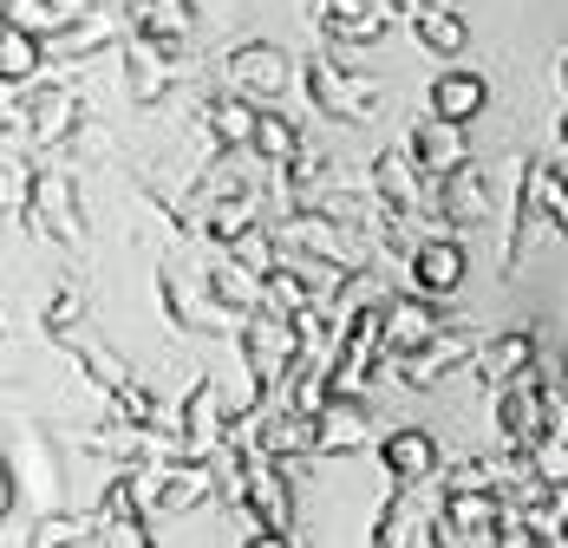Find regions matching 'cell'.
Returning <instances> with one entry per match:
<instances>
[{"mask_svg":"<svg viewBox=\"0 0 568 548\" xmlns=\"http://www.w3.org/2000/svg\"><path fill=\"white\" fill-rule=\"evenodd\" d=\"M301 85H307V105H321V118H341V124H373L379 105H386V92H379V79H366V72H353L346 53H314L301 65Z\"/></svg>","mask_w":568,"mask_h":548,"instance_id":"1","label":"cell"},{"mask_svg":"<svg viewBox=\"0 0 568 548\" xmlns=\"http://www.w3.org/2000/svg\"><path fill=\"white\" fill-rule=\"evenodd\" d=\"M235 346H242V366H248V385L262 392V398H275L282 379L301 366V339H294V321L275 314V307H255V314H242V327H235Z\"/></svg>","mask_w":568,"mask_h":548,"instance_id":"2","label":"cell"},{"mask_svg":"<svg viewBox=\"0 0 568 548\" xmlns=\"http://www.w3.org/2000/svg\"><path fill=\"white\" fill-rule=\"evenodd\" d=\"M20 124H27V144L33 151H65L85 131V105L65 85H27V99L7 92V138L13 144H20Z\"/></svg>","mask_w":568,"mask_h":548,"instance_id":"3","label":"cell"},{"mask_svg":"<svg viewBox=\"0 0 568 548\" xmlns=\"http://www.w3.org/2000/svg\"><path fill=\"white\" fill-rule=\"evenodd\" d=\"M275 229H282V248H287V255H314V262H327V268H341V274L373 268V242H366L359 229H346V222L321 216L314 203H307V210H287Z\"/></svg>","mask_w":568,"mask_h":548,"instance_id":"4","label":"cell"},{"mask_svg":"<svg viewBox=\"0 0 568 548\" xmlns=\"http://www.w3.org/2000/svg\"><path fill=\"white\" fill-rule=\"evenodd\" d=\"M27 229L47 235L53 248L79 255L85 248V216H79V183L65 170H33V203H27Z\"/></svg>","mask_w":568,"mask_h":548,"instance_id":"5","label":"cell"},{"mask_svg":"<svg viewBox=\"0 0 568 548\" xmlns=\"http://www.w3.org/2000/svg\"><path fill=\"white\" fill-rule=\"evenodd\" d=\"M490 425H497V444L504 450H536L542 444V432H549V398H542L536 366L490 392Z\"/></svg>","mask_w":568,"mask_h":548,"instance_id":"6","label":"cell"},{"mask_svg":"<svg viewBox=\"0 0 568 548\" xmlns=\"http://www.w3.org/2000/svg\"><path fill=\"white\" fill-rule=\"evenodd\" d=\"M118 59H124V99L138 111H158L171 99V85L183 79V47L144 40V33H131V40L118 47Z\"/></svg>","mask_w":568,"mask_h":548,"instance_id":"7","label":"cell"},{"mask_svg":"<svg viewBox=\"0 0 568 548\" xmlns=\"http://www.w3.org/2000/svg\"><path fill=\"white\" fill-rule=\"evenodd\" d=\"M223 79H229V92H242V99H255V105H275V99H287L294 59H287L275 40H235L223 53Z\"/></svg>","mask_w":568,"mask_h":548,"instance_id":"8","label":"cell"},{"mask_svg":"<svg viewBox=\"0 0 568 548\" xmlns=\"http://www.w3.org/2000/svg\"><path fill=\"white\" fill-rule=\"evenodd\" d=\"M477 346H484V333L470 327H445L432 346H418V353H405V359H393V379L412 385V392H432V385H445L457 373V366H470L477 359Z\"/></svg>","mask_w":568,"mask_h":548,"instance_id":"9","label":"cell"},{"mask_svg":"<svg viewBox=\"0 0 568 548\" xmlns=\"http://www.w3.org/2000/svg\"><path fill=\"white\" fill-rule=\"evenodd\" d=\"M438 503H445V490H432V484H398V490H386L366 548H412V536L438 516Z\"/></svg>","mask_w":568,"mask_h":548,"instance_id":"10","label":"cell"},{"mask_svg":"<svg viewBox=\"0 0 568 548\" xmlns=\"http://www.w3.org/2000/svg\"><path fill=\"white\" fill-rule=\"evenodd\" d=\"M314 27L327 33L334 53H359V47H379L393 13L379 0H314Z\"/></svg>","mask_w":568,"mask_h":548,"instance_id":"11","label":"cell"},{"mask_svg":"<svg viewBox=\"0 0 568 548\" xmlns=\"http://www.w3.org/2000/svg\"><path fill=\"white\" fill-rule=\"evenodd\" d=\"M229 432V412H223V385L203 379L183 392V405H176V444H183V457H210Z\"/></svg>","mask_w":568,"mask_h":548,"instance_id":"12","label":"cell"},{"mask_svg":"<svg viewBox=\"0 0 568 548\" xmlns=\"http://www.w3.org/2000/svg\"><path fill=\"white\" fill-rule=\"evenodd\" d=\"M248 522L294 536V490H287V470H282V457H268L262 444L248 450Z\"/></svg>","mask_w":568,"mask_h":548,"instance_id":"13","label":"cell"},{"mask_svg":"<svg viewBox=\"0 0 568 548\" xmlns=\"http://www.w3.org/2000/svg\"><path fill=\"white\" fill-rule=\"evenodd\" d=\"M379 470H386V490L398 484H438V438L425 425H398L379 438Z\"/></svg>","mask_w":568,"mask_h":548,"instance_id":"14","label":"cell"},{"mask_svg":"<svg viewBox=\"0 0 568 548\" xmlns=\"http://www.w3.org/2000/svg\"><path fill=\"white\" fill-rule=\"evenodd\" d=\"M445 333V321H438V301L432 294H386V366L393 359H405V353H418V346H432Z\"/></svg>","mask_w":568,"mask_h":548,"instance_id":"15","label":"cell"},{"mask_svg":"<svg viewBox=\"0 0 568 548\" xmlns=\"http://www.w3.org/2000/svg\"><path fill=\"white\" fill-rule=\"evenodd\" d=\"M158 294H164V321H171L176 333H216V339H235V327H242L229 307H216V301H196V294L183 287L176 262H164V268H158Z\"/></svg>","mask_w":568,"mask_h":548,"instance_id":"16","label":"cell"},{"mask_svg":"<svg viewBox=\"0 0 568 548\" xmlns=\"http://www.w3.org/2000/svg\"><path fill=\"white\" fill-rule=\"evenodd\" d=\"M196 124L210 138V151H255V124H262V105L242 99V92H210L196 105Z\"/></svg>","mask_w":568,"mask_h":548,"instance_id":"17","label":"cell"},{"mask_svg":"<svg viewBox=\"0 0 568 548\" xmlns=\"http://www.w3.org/2000/svg\"><path fill=\"white\" fill-rule=\"evenodd\" d=\"M405 151L418 158V170L432 176V183H445L452 170L470 164V144H464V124H445L438 111H425L412 131H405Z\"/></svg>","mask_w":568,"mask_h":548,"instance_id":"18","label":"cell"},{"mask_svg":"<svg viewBox=\"0 0 568 548\" xmlns=\"http://www.w3.org/2000/svg\"><path fill=\"white\" fill-rule=\"evenodd\" d=\"M405 268H412V287H418V294L445 301V294H457V281H464V242H457L452 229L418 235V248L405 255Z\"/></svg>","mask_w":568,"mask_h":548,"instance_id":"19","label":"cell"},{"mask_svg":"<svg viewBox=\"0 0 568 548\" xmlns=\"http://www.w3.org/2000/svg\"><path fill=\"white\" fill-rule=\"evenodd\" d=\"M536 353H542V333H536V327H504V333H490V339L477 346L470 373L484 379V392H497V385H510L516 373H529V366H536Z\"/></svg>","mask_w":568,"mask_h":548,"instance_id":"20","label":"cell"},{"mask_svg":"<svg viewBox=\"0 0 568 548\" xmlns=\"http://www.w3.org/2000/svg\"><path fill=\"white\" fill-rule=\"evenodd\" d=\"M353 450H379L373 412H366V398H327V412H321V444H314V457H353Z\"/></svg>","mask_w":568,"mask_h":548,"instance_id":"21","label":"cell"},{"mask_svg":"<svg viewBox=\"0 0 568 548\" xmlns=\"http://www.w3.org/2000/svg\"><path fill=\"white\" fill-rule=\"evenodd\" d=\"M314 444H321V412H301V405H287V398H268V418H262V450L268 457H314Z\"/></svg>","mask_w":568,"mask_h":548,"instance_id":"22","label":"cell"},{"mask_svg":"<svg viewBox=\"0 0 568 548\" xmlns=\"http://www.w3.org/2000/svg\"><path fill=\"white\" fill-rule=\"evenodd\" d=\"M484 105H490V79H484V72L445 65V72L432 79V111H438L445 124H470Z\"/></svg>","mask_w":568,"mask_h":548,"instance_id":"23","label":"cell"},{"mask_svg":"<svg viewBox=\"0 0 568 548\" xmlns=\"http://www.w3.org/2000/svg\"><path fill=\"white\" fill-rule=\"evenodd\" d=\"M124 20H131V33L164 40V47H183V40L196 33V7H190V0H131Z\"/></svg>","mask_w":568,"mask_h":548,"instance_id":"24","label":"cell"},{"mask_svg":"<svg viewBox=\"0 0 568 548\" xmlns=\"http://www.w3.org/2000/svg\"><path fill=\"white\" fill-rule=\"evenodd\" d=\"M105 522L99 516H72V509H40L27 522V548H99Z\"/></svg>","mask_w":568,"mask_h":548,"instance_id":"25","label":"cell"},{"mask_svg":"<svg viewBox=\"0 0 568 548\" xmlns=\"http://www.w3.org/2000/svg\"><path fill=\"white\" fill-rule=\"evenodd\" d=\"M85 13H99V0H7V20L27 27V33H40V40L72 33Z\"/></svg>","mask_w":568,"mask_h":548,"instance_id":"26","label":"cell"},{"mask_svg":"<svg viewBox=\"0 0 568 548\" xmlns=\"http://www.w3.org/2000/svg\"><path fill=\"white\" fill-rule=\"evenodd\" d=\"M65 353L79 359V373H85V379L99 385L105 398L131 385V366H124V353H118V346H105V339H99L92 327H79V333H72V339H65Z\"/></svg>","mask_w":568,"mask_h":548,"instance_id":"27","label":"cell"},{"mask_svg":"<svg viewBox=\"0 0 568 548\" xmlns=\"http://www.w3.org/2000/svg\"><path fill=\"white\" fill-rule=\"evenodd\" d=\"M203 287H210V301H216V307H229L235 321L262 307V274H248L242 262H229V255H223V262H210V268H203Z\"/></svg>","mask_w":568,"mask_h":548,"instance_id":"28","label":"cell"},{"mask_svg":"<svg viewBox=\"0 0 568 548\" xmlns=\"http://www.w3.org/2000/svg\"><path fill=\"white\" fill-rule=\"evenodd\" d=\"M445 216H452V229H470V222H490V183H484V170H477V158L464 170H452L445 183Z\"/></svg>","mask_w":568,"mask_h":548,"instance_id":"29","label":"cell"},{"mask_svg":"<svg viewBox=\"0 0 568 548\" xmlns=\"http://www.w3.org/2000/svg\"><path fill=\"white\" fill-rule=\"evenodd\" d=\"M124 27H131V20H118V13H105V7H99V13H85V20H79L72 33H59V40H47V47H53V59L79 65V59L105 53V47H112V40L124 33Z\"/></svg>","mask_w":568,"mask_h":548,"instance_id":"30","label":"cell"},{"mask_svg":"<svg viewBox=\"0 0 568 548\" xmlns=\"http://www.w3.org/2000/svg\"><path fill=\"white\" fill-rule=\"evenodd\" d=\"M412 40H418L425 53H438L445 65H452V59L470 47V27H464V13H452V7H438V0H432V7L412 20Z\"/></svg>","mask_w":568,"mask_h":548,"instance_id":"31","label":"cell"},{"mask_svg":"<svg viewBox=\"0 0 568 548\" xmlns=\"http://www.w3.org/2000/svg\"><path fill=\"white\" fill-rule=\"evenodd\" d=\"M40 59H47V40H40V33H27V27H13V20L0 27V79H7V92L33 85Z\"/></svg>","mask_w":568,"mask_h":548,"instance_id":"32","label":"cell"},{"mask_svg":"<svg viewBox=\"0 0 568 548\" xmlns=\"http://www.w3.org/2000/svg\"><path fill=\"white\" fill-rule=\"evenodd\" d=\"M445 496H504V457H457L438 470Z\"/></svg>","mask_w":568,"mask_h":548,"instance_id":"33","label":"cell"},{"mask_svg":"<svg viewBox=\"0 0 568 548\" xmlns=\"http://www.w3.org/2000/svg\"><path fill=\"white\" fill-rule=\"evenodd\" d=\"M262 196H268V190H248V196H223V203H210V210H203V235H210L216 248H229L242 229L262 222Z\"/></svg>","mask_w":568,"mask_h":548,"instance_id":"34","label":"cell"},{"mask_svg":"<svg viewBox=\"0 0 568 548\" xmlns=\"http://www.w3.org/2000/svg\"><path fill=\"white\" fill-rule=\"evenodd\" d=\"M223 255H229V262H242L248 274H262V281H268V274H275V268L287 262V248H282V229H268V222H255V229H242V235L229 242Z\"/></svg>","mask_w":568,"mask_h":548,"instance_id":"35","label":"cell"},{"mask_svg":"<svg viewBox=\"0 0 568 548\" xmlns=\"http://www.w3.org/2000/svg\"><path fill=\"white\" fill-rule=\"evenodd\" d=\"M321 301H327V294L294 268V262H282V268L262 281V307H275V314H307V307H321Z\"/></svg>","mask_w":568,"mask_h":548,"instance_id":"36","label":"cell"},{"mask_svg":"<svg viewBox=\"0 0 568 548\" xmlns=\"http://www.w3.org/2000/svg\"><path fill=\"white\" fill-rule=\"evenodd\" d=\"M523 183L536 190V203L556 222V235H568V170H556L549 158H523Z\"/></svg>","mask_w":568,"mask_h":548,"instance_id":"37","label":"cell"},{"mask_svg":"<svg viewBox=\"0 0 568 548\" xmlns=\"http://www.w3.org/2000/svg\"><path fill=\"white\" fill-rule=\"evenodd\" d=\"M307 144H301V131H294V118L287 111H275V105H262V124H255V158L268 170H282L287 158H301Z\"/></svg>","mask_w":568,"mask_h":548,"instance_id":"38","label":"cell"},{"mask_svg":"<svg viewBox=\"0 0 568 548\" xmlns=\"http://www.w3.org/2000/svg\"><path fill=\"white\" fill-rule=\"evenodd\" d=\"M112 412L118 418H131V425H151V432H176V412L158 398V392H144L138 379L124 385V392H112Z\"/></svg>","mask_w":568,"mask_h":548,"instance_id":"39","label":"cell"},{"mask_svg":"<svg viewBox=\"0 0 568 548\" xmlns=\"http://www.w3.org/2000/svg\"><path fill=\"white\" fill-rule=\"evenodd\" d=\"M425 542L432 548H490L497 529H477V522H464V516H452V509L438 503V516L425 522Z\"/></svg>","mask_w":568,"mask_h":548,"instance_id":"40","label":"cell"},{"mask_svg":"<svg viewBox=\"0 0 568 548\" xmlns=\"http://www.w3.org/2000/svg\"><path fill=\"white\" fill-rule=\"evenodd\" d=\"M79 327H85V294H72V287H65V294H53V301H47V314H40V333H47L53 346H65V339H72Z\"/></svg>","mask_w":568,"mask_h":548,"instance_id":"41","label":"cell"},{"mask_svg":"<svg viewBox=\"0 0 568 548\" xmlns=\"http://www.w3.org/2000/svg\"><path fill=\"white\" fill-rule=\"evenodd\" d=\"M536 379L549 385V392H568V353L556 346V339H549V346L536 353Z\"/></svg>","mask_w":568,"mask_h":548,"instance_id":"42","label":"cell"},{"mask_svg":"<svg viewBox=\"0 0 568 548\" xmlns=\"http://www.w3.org/2000/svg\"><path fill=\"white\" fill-rule=\"evenodd\" d=\"M105 542H112V548H158L144 516H131V522H105Z\"/></svg>","mask_w":568,"mask_h":548,"instance_id":"43","label":"cell"},{"mask_svg":"<svg viewBox=\"0 0 568 548\" xmlns=\"http://www.w3.org/2000/svg\"><path fill=\"white\" fill-rule=\"evenodd\" d=\"M0 509H7V522H20V464L7 457V470H0Z\"/></svg>","mask_w":568,"mask_h":548,"instance_id":"44","label":"cell"},{"mask_svg":"<svg viewBox=\"0 0 568 548\" xmlns=\"http://www.w3.org/2000/svg\"><path fill=\"white\" fill-rule=\"evenodd\" d=\"M235 548H294V536H282V529H262V522H255V529H248Z\"/></svg>","mask_w":568,"mask_h":548,"instance_id":"45","label":"cell"},{"mask_svg":"<svg viewBox=\"0 0 568 548\" xmlns=\"http://www.w3.org/2000/svg\"><path fill=\"white\" fill-rule=\"evenodd\" d=\"M33 490L53 496V470H47V450H40V444H33Z\"/></svg>","mask_w":568,"mask_h":548,"instance_id":"46","label":"cell"},{"mask_svg":"<svg viewBox=\"0 0 568 548\" xmlns=\"http://www.w3.org/2000/svg\"><path fill=\"white\" fill-rule=\"evenodd\" d=\"M556 151L568 158V105H562V118H556Z\"/></svg>","mask_w":568,"mask_h":548,"instance_id":"47","label":"cell"},{"mask_svg":"<svg viewBox=\"0 0 568 548\" xmlns=\"http://www.w3.org/2000/svg\"><path fill=\"white\" fill-rule=\"evenodd\" d=\"M562 92H568V59H562Z\"/></svg>","mask_w":568,"mask_h":548,"instance_id":"48","label":"cell"},{"mask_svg":"<svg viewBox=\"0 0 568 548\" xmlns=\"http://www.w3.org/2000/svg\"><path fill=\"white\" fill-rule=\"evenodd\" d=\"M562 548H568V536H562Z\"/></svg>","mask_w":568,"mask_h":548,"instance_id":"49","label":"cell"}]
</instances>
